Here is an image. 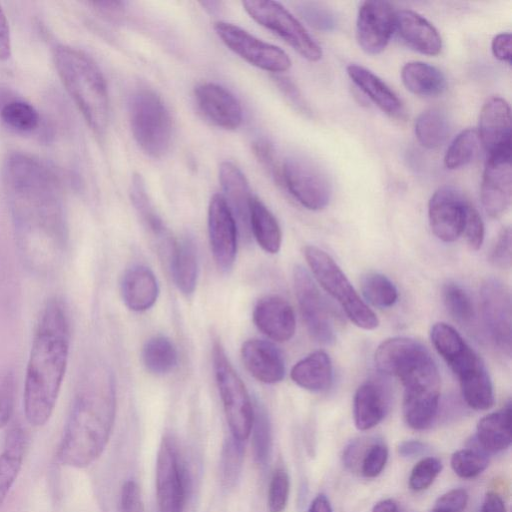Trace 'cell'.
<instances>
[{
	"label": "cell",
	"mask_w": 512,
	"mask_h": 512,
	"mask_svg": "<svg viewBox=\"0 0 512 512\" xmlns=\"http://www.w3.org/2000/svg\"><path fill=\"white\" fill-rule=\"evenodd\" d=\"M113 376L105 367L90 370L74 397L57 450V461L85 468L103 453L115 421Z\"/></svg>",
	"instance_id": "3957f363"
},
{
	"label": "cell",
	"mask_w": 512,
	"mask_h": 512,
	"mask_svg": "<svg viewBox=\"0 0 512 512\" xmlns=\"http://www.w3.org/2000/svg\"><path fill=\"white\" fill-rule=\"evenodd\" d=\"M442 296L450 315L462 324H469L474 318V307L468 293L457 283L448 282L443 286Z\"/></svg>",
	"instance_id": "ee69618b"
},
{
	"label": "cell",
	"mask_w": 512,
	"mask_h": 512,
	"mask_svg": "<svg viewBox=\"0 0 512 512\" xmlns=\"http://www.w3.org/2000/svg\"><path fill=\"white\" fill-rule=\"evenodd\" d=\"M290 376L294 383L306 390L325 391L333 379L331 359L326 352L315 351L298 361L293 366Z\"/></svg>",
	"instance_id": "d6a6232c"
},
{
	"label": "cell",
	"mask_w": 512,
	"mask_h": 512,
	"mask_svg": "<svg viewBox=\"0 0 512 512\" xmlns=\"http://www.w3.org/2000/svg\"><path fill=\"white\" fill-rule=\"evenodd\" d=\"M488 463V454L478 445L454 452L450 460L451 468L454 473L464 479H471L478 476L487 468Z\"/></svg>",
	"instance_id": "b9f144b4"
},
{
	"label": "cell",
	"mask_w": 512,
	"mask_h": 512,
	"mask_svg": "<svg viewBox=\"0 0 512 512\" xmlns=\"http://www.w3.org/2000/svg\"><path fill=\"white\" fill-rule=\"evenodd\" d=\"M219 181L225 193L224 199L246 228H249V204L252 199L245 175L232 162L224 161L219 166Z\"/></svg>",
	"instance_id": "f546056e"
},
{
	"label": "cell",
	"mask_w": 512,
	"mask_h": 512,
	"mask_svg": "<svg viewBox=\"0 0 512 512\" xmlns=\"http://www.w3.org/2000/svg\"><path fill=\"white\" fill-rule=\"evenodd\" d=\"M11 56V37L8 20L0 6V60H7Z\"/></svg>",
	"instance_id": "680465c9"
},
{
	"label": "cell",
	"mask_w": 512,
	"mask_h": 512,
	"mask_svg": "<svg viewBox=\"0 0 512 512\" xmlns=\"http://www.w3.org/2000/svg\"><path fill=\"white\" fill-rule=\"evenodd\" d=\"M302 17L316 29L329 31L335 25L332 13L315 3H302L300 6Z\"/></svg>",
	"instance_id": "816d5d0a"
},
{
	"label": "cell",
	"mask_w": 512,
	"mask_h": 512,
	"mask_svg": "<svg viewBox=\"0 0 512 512\" xmlns=\"http://www.w3.org/2000/svg\"><path fill=\"white\" fill-rule=\"evenodd\" d=\"M442 470V463L436 457H425L418 461L411 470L409 486L414 491L427 489Z\"/></svg>",
	"instance_id": "bcb514c9"
},
{
	"label": "cell",
	"mask_w": 512,
	"mask_h": 512,
	"mask_svg": "<svg viewBox=\"0 0 512 512\" xmlns=\"http://www.w3.org/2000/svg\"><path fill=\"white\" fill-rule=\"evenodd\" d=\"M2 122L19 132H31L39 126L40 115L35 107L22 100L10 99L0 107Z\"/></svg>",
	"instance_id": "f35d334b"
},
{
	"label": "cell",
	"mask_w": 512,
	"mask_h": 512,
	"mask_svg": "<svg viewBox=\"0 0 512 512\" xmlns=\"http://www.w3.org/2000/svg\"><path fill=\"white\" fill-rule=\"evenodd\" d=\"M275 80L280 90H282L290 102H292L300 111L307 112V106L296 85L287 77H277Z\"/></svg>",
	"instance_id": "6f0895ef"
},
{
	"label": "cell",
	"mask_w": 512,
	"mask_h": 512,
	"mask_svg": "<svg viewBox=\"0 0 512 512\" xmlns=\"http://www.w3.org/2000/svg\"><path fill=\"white\" fill-rule=\"evenodd\" d=\"M479 512H506L505 504L499 494L487 492Z\"/></svg>",
	"instance_id": "94428289"
},
{
	"label": "cell",
	"mask_w": 512,
	"mask_h": 512,
	"mask_svg": "<svg viewBox=\"0 0 512 512\" xmlns=\"http://www.w3.org/2000/svg\"><path fill=\"white\" fill-rule=\"evenodd\" d=\"M91 4L97 9L101 14L108 16L110 18H117L123 12L124 4L119 1H96L91 2Z\"/></svg>",
	"instance_id": "6125c7cd"
},
{
	"label": "cell",
	"mask_w": 512,
	"mask_h": 512,
	"mask_svg": "<svg viewBox=\"0 0 512 512\" xmlns=\"http://www.w3.org/2000/svg\"><path fill=\"white\" fill-rule=\"evenodd\" d=\"M26 444V434L21 427L8 431L0 454V509L21 470Z\"/></svg>",
	"instance_id": "4dcf8cb0"
},
{
	"label": "cell",
	"mask_w": 512,
	"mask_h": 512,
	"mask_svg": "<svg viewBox=\"0 0 512 512\" xmlns=\"http://www.w3.org/2000/svg\"><path fill=\"white\" fill-rule=\"evenodd\" d=\"M404 86L413 94L423 97H435L443 93L446 79L443 73L433 65L422 61H411L401 69Z\"/></svg>",
	"instance_id": "836d02e7"
},
{
	"label": "cell",
	"mask_w": 512,
	"mask_h": 512,
	"mask_svg": "<svg viewBox=\"0 0 512 512\" xmlns=\"http://www.w3.org/2000/svg\"><path fill=\"white\" fill-rule=\"evenodd\" d=\"M142 361L150 373L164 375L171 372L177 365V350L167 337L154 336L148 339L143 346Z\"/></svg>",
	"instance_id": "8d00e7d4"
},
{
	"label": "cell",
	"mask_w": 512,
	"mask_h": 512,
	"mask_svg": "<svg viewBox=\"0 0 512 512\" xmlns=\"http://www.w3.org/2000/svg\"><path fill=\"white\" fill-rule=\"evenodd\" d=\"M279 179L305 208L317 211L329 204L331 182L325 171L313 161L300 156L288 157L280 168Z\"/></svg>",
	"instance_id": "8fae6325"
},
{
	"label": "cell",
	"mask_w": 512,
	"mask_h": 512,
	"mask_svg": "<svg viewBox=\"0 0 512 512\" xmlns=\"http://www.w3.org/2000/svg\"><path fill=\"white\" fill-rule=\"evenodd\" d=\"M394 29L409 47L421 54L436 56L441 52L439 32L432 23L414 11H397Z\"/></svg>",
	"instance_id": "cb8c5ba5"
},
{
	"label": "cell",
	"mask_w": 512,
	"mask_h": 512,
	"mask_svg": "<svg viewBox=\"0 0 512 512\" xmlns=\"http://www.w3.org/2000/svg\"><path fill=\"white\" fill-rule=\"evenodd\" d=\"M388 460V448L378 439L359 438L352 440L343 450V464L366 478L377 477Z\"/></svg>",
	"instance_id": "484cf974"
},
{
	"label": "cell",
	"mask_w": 512,
	"mask_h": 512,
	"mask_svg": "<svg viewBox=\"0 0 512 512\" xmlns=\"http://www.w3.org/2000/svg\"><path fill=\"white\" fill-rule=\"evenodd\" d=\"M57 73L86 122L98 135L107 127L109 99L104 76L83 51L59 45L53 52Z\"/></svg>",
	"instance_id": "5b68a950"
},
{
	"label": "cell",
	"mask_w": 512,
	"mask_h": 512,
	"mask_svg": "<svg viewBox=\"0 0 512 512\" xmlns=\"http://www.w3.org/2000/svg\"><path fill=\"white\" fill-rule=\"evenodd\" d=\"M208 234L211 252L222 271L232 268L237 253L236 219L223 195L215 194L208 206Z\"/></svg>",
	"instance_id": "2e32d148"
},
{
	"label": "cell",
	"mask_w": 512,
	"mask_h": 512,
	"mask_svg": "<svg viewBox=\"0 0 512 512\" xmlns=\"http://www.w3.org/2000/svg\"><path fill=\"white\" fill-rule=\"evenodd\" d=\"M468 502V493L462 488H455L441 495L434 508L443 512H462Z\"/></svg>",
	"instance_id": "f5cc1de1"
},
{
	"label": "cell",
	"mask_w": 512,
	"mask_h": 512,
	"mask_svg": "<svg viewBox=\"0 0 512 512\" xmlns=\"http://www.w3.org/2000/svg\"><path fill=\"white\" fill-rule=\"evenodd\" d=\"M244 448L242 441L231 436L226 440L221 454V479L226 487L233 486L239 478L243 463Z\"/></svg>",
	"instance_id": "f6af8a7d"
},
{
	"label": "cell",
	"mask_w": 512,
	"mask_h": 512,
	"mask_svg": "<svg viewBox=\"0 0 512 512\" xmlns=\"http://www.w3.org/2000/svg\"><path fill=\"white\" fill-rule=\"evenodd\" d=\"M4 182L24 258L38 271L52 269L65 245V227L54 175L38 159L13 153L5 161Z\"/></svg>",
	"instance_id": "6da1fadb"
},
{
	"label": "cell",
	"mask_w": 512,
	"mask_h": 512,
	"mask_svg": "<svg viewBox=\"0 0 512 512\" xmlns=\"http://www.w3.org/2000/svg\"><path fill=\"white\" fill-rule=\"evenodd\" d=\"M252 150L259 162L270 173L279 179L280 171L275 164L274 149L272 145L264 139H259L252 144Z\"/></svg>",
	"instance_id": "11a10c76"
},
{
	"label": "cell",
	"mask_w": 512,
	"mask_h": 512,
	"mask_svg": "<svg viewBox=\"0 0 512 512\" xmlns=\"http://www.w3.org/2000/svg\"><path fill=\"white\" fill-rule=\"evenodd\" d=\"M70 324L65 303L47 301L41 311L26 368L24 410L29 424L45 425L56 405L66 371Z\"/></svg>",
	"instance_id": "7a4b0ae2"
},
{
	"label": "cell",
	"mask_w": 512,
	"mask_h": 512,
	"mask_svg": "<svg viewBox=\"0 0 512 512\" xmlns=\"http://www.w3.org/2000/svg\"><path fill=\"white\" fill-rule=\"evenodd\" d=\"M372 512H401L397 503L392 499H384L377 502Z\"/></svg>",
	"instance_id": "e7e4bbea"
},
{
	"label": "cell",
	"mask_w": 512,
	"mask_h": 512,
	"mask_svg": "<svg viewBox=\"0 0 512 512\" xmlns=\"http://www.w3.org/2000/svg\"><path fill=\"white\" fill-rule=\"evenodd\" d=\"M477 133L488 156L511 154V110L505 99L494 96L484 103Z\"/></svg>",
	"instance_id": "ffe728a7"
},
{
	"label": "cell",
	"mask_w": 512,
	"mask_h": 512,
	"mask_svg": "<svg viewBox=\"0 0 512 512\" xmlns=\"http://www.w3.org/2000/svg\"><path fill=\"white\" fill-rule=\"evenodd\" d=\"M244 10L258 24L271 30L298 54L311 62L322 58V49L304 26L280 3L270 0H246Z\"/></svg>",
	"instance_id": "30bf717a"
},
{
	"label": "cell",
	"mask_w": 512,
	"mask_h": 512,
	"mask_svg": "<svg viewBox=\"0 0 512 512\" xmlns=\"http://www.w3.org/2000/svg\"><path fill=\"white\" fill-rule=\"evenodd\" d=\"M120 291L125 305L132 311L142 312L151 308L159 294L154 273L144 265H134L124 273Z\"/></svg>",
	"instance_id": "d4e9b609"
},
{
	"label": "cell",
	"mask_w": 512,
	"mask_h": 512,
	"mask_svg": "<svg viewBox=\"0 0 512 512\" xmlns=\"http://www.w3.org/2000/svg\"><path fill=\"white\" fill-rule=\"evenodd\" d=\"M388 410V397L383 387L365 382L358 387L353 400V417L357 429L369 430L378 425Z\"/></svg>",
	"instance_id": "83f0119b"
},
{
	"label": "cell",
	"mask_w": 512,
	"mask_h": 512,
	"mask_svg": "<svg viewBox=\"0 0 512 512\" xmlns=\"http://www.w3.org/2000/svg\"><path fill=\"white\" fill-rule=\"evenodd\" d=\"M15 399V380L12 372H7L0 383V429L10 421Z\"/></svg>",
	"instance_id": "f907efd6"
},
{
	"label": "cell",
	"mask_w": 512,
	"mask_h": 512,
	"mask_svg": "<svg viewBox=\"0 0 512 512\" xmlns=\"http://www.w3.org/2000/svg\"><path fill=\"white\" fill-rule=\"evenodd\" d=\"M511 194V154L488 156L480 188V198L485 212L491 218L500 217L510 205Z\"/></svg>",
	"instance_id": "d6986e66"
},
{
	"label": "cell",
	"mask_w": 512,
	"mask_h": 512,
	"mask_svg": "<svg viewBox=\"0 0 512 512\" xmlns=\"http://www.w3.org/2000/svg\"><path fill=\"white\" fill-rule=\"evenodd\" d=\"M194 98L201 114L213 125L234 130L243 119L240 102L226 88L215 83H202L195 87Z\"/></svg>",
	"instance_id": "44dd1931"
},
{
	"label": "cell",
	"mask_w": 512,
	"mask_h": 512,
	"mask_svg": "<svg viewBox=\"0 0 512 512\" xmlns=\"http://www.w3.org/2000/svg\"><path fill=\"white\" fill-rule=\"evenodd\" d=\"M307 512H333V509L326 495L318 494L312 500Z\"/></svg>",
	"instance_id": "be15d7a7"
},
{
	"label": "cell",
	"mask_w": 512,
	"mask_h": 512,
	"mask_svg": "<svg viewBox=\"0 0 512 512\" xmlns=\"http://www.w3.org/2000/svg\"><path fill=\"white\" fill-rule=\"evenodd\" d=\"M361 290L364 298L379 308L391 307L398 299L393 282L378 272H369L362 277Z\"/></svg>",
	"instance_id": "ab89813d"
},
{
	"label": "cell",
	"mask_w": 512,
	"mask_h": 512,
	"mask_svg": "<svg viewBox=\"0 0 512 512\" xmlns=\"http://www.w3.org/2000/svg\"><path fill=\"white\" fill-rule=\"evenodd\" d=\"M374 360L379 371L401 381L406 424L414 430L429 428L438 412L440 375L426 347L412 338L393 337L378 346Z\"/></svg>",
	"instance_id": "277c9868"
},
{
	"label": "cell",
	"mask_w": 512,
	"mask_h": 512,
	"mask_svg": "<svg viewBox=\"0 0 512 512\" xmlns=\"http://www.w3.org/2000/svg\"><path fill=\"white\" fill-rule=\"evenodd\" d=\"M449 121L443 111L431 108L416 119L414 131L419 143L428 149L440 147L449 135Z\"/></svg>",
	"instance_id": "74e56055"
},
{
	"label": "cell",
	"mask_w": 512,
	"mask_h": 512,
	"mask_svg": "<svg viewBox=\"0 0 512 512\" xmlns=\"http://www.w3.org/2000/svg\"><path fill=\"white\" fill-rule=\"evenodd\" d=\"M213 368L232 437L246 440L251 431L254 408L241 378L219 342L213 345Z\"/></svg>",
	"instance_id": "9c48e42d"
},
{
	"label": "cell",
	"mask_w": 512,
	"mask_h": 512,
	"mask_svg": "<svg viewBox=\"0 0 512 512\" xmlns=\"http://www.w3.org/2000/svg\"><path fill=\"white\" fill-rule=\"evenodd\" d=\"M290 480L284 468H277L271 477L268 489V509L270 512H283L288 501Z\"/></svg>",
	"instance_id": "7dc6e473"
},
{
	"label": "cell",
	"mask_w": 512,
	"mask_h": 512,
	"mask_svg": "<svg viewBox=\"0 0 512 512\" xmlns=\"http://www.w3.org/2000/svg\"><path fill=\"white\" fill-rule=\"evenodd\" d=\"M510 227H503L490 253L491 263L501 269H508L512 261V237Z\"/></svg>",
	"instance_id": "681fc988"
},
{
	"label": "cell",
	"mask_w": 512,
	"mask_h": 512,
	"mask_svg": "<svg viewBox=\"0 0 512 512\" xmlns=\"http://www.w3.org/2000/svg\"><path fill=\"white\" fill-rule=\"evenodd\" d=\"M187 474L173 437L164 436L156 461V498L159 512H183Z\"/></svg>",
	"instance_id": "7c38bea8"
},
{
	"label": "cell",
	"mask_w": 512,
	"mask_h": 512,
	"mask_svg": "<svg viewBox=\"0 0 512 512\" xmlns=\"http://www.w3.org/2000/svg\"><path fill=\"white\" fill-rule=\"evenodd\" d=\"M303 253L318 283L340 304L347 317L359 328L375 329L379 325L376 314L361 299L333 258L313 245L305 246Z\"/></svg>",
	"instance_id": "ba28073f"
},
{
	"label": "cell",
	"mask_w": 512,
	"mask_h": 512,
	"mask_svg": "<svg viewBox=\"0 0 512 512\" xmlns=\"http://www.w3.org/2000/svg\"><path fill=\"white\" fill-rule=\"evenodd\" d=\"M293 286L302 319L311 337L322 344L333 343L335 328L328 306L302 266H296L293 270Z\"/></svg>",
	"instance_id": "5bb4252c"
},
{
	"label": "cell",
	"mask_w": 512,
	"mask_h": 512,
	"mask_svg": "<svg viewBox=\"0 0 512 512\" xmlns=\"http://www.w3.org/2000/svg\"><path fill=\"white\" fill-rule=\"evenodd\" d=\"M248 222L259 246L268 253H277L282 241L280 226L272 212L256 197H252L249 204Z\"/></svg>",
	"instance_id": "e575fe53"
},
{
	"label": "cell",
	"mask_w": 512,
	"mask_h": 512,
	"mask_svg": "<svg viewBox=\"0 0 512 512\" xmlns=\"http://www.w3.org/2000/svg\"><path fill=\"white\" fill-rule=\"evenodd\" d=\"M242 361L258 381L275 384L285 376V362L277 347L262 339H249L241 347Z\"/></svg>",
	"instance_id": "603a6c76"
},
{
	"label": "cell",
	"mask_w": 512,
	"mask_h": 512,
	"mask_svg": "<svg viewBox=\"0 0 512 512\" xmlns=\"http://www.w3.org/2000/svg\"><path fill=\"white\" fill-rule=\"evenodd\" d=\"M511 423L512 410L507 403L479 420L474 441L487 454L502 452L511 445Z\"/></svg>",
	"instance_id": "f1b7e54d"
},
{
	"label": "cell",
	"mask_w": 512,
	"mask_h": 512,
	"mask_svg": "<svg viewBox=\"0 0 512 512\" xmlns=\"http://www.w3.org/2000/svg\"><path fill=\"white\" fill-rule=\"evenodd\" d=\"M397 450L402 457H416L426 451V444L419 440H406L398 445Z\"/></svg>",
	"instance_id": "91938a15"
},
{
	"label": "cell",
	"mask_w": 512,
	"mask_h": 512,
	"mask_svg": "<svg viewBox=\"0 0 512 512\" xmlns=\"http://www.w3.org/2000/svg\"><path fill=\"white\" fill-rule=\"evenodd\" d=\"M250 434L254 458L259 464H265L271 453L272 432L269 418L262 407L257 406L254 410Z\"/></svg>",
	"instance_id": "7bdbcfd3"
},
{
	"label": "cell",
	"mask_w": 512,
	"mask_h": 512,
	"mask_svg": "<svg viewBox=\"0 0 512 512\" xmlns=\"http://www.w3.org/2000/svg\"><path fill=\"white\" fill-rule=\"evenodd\" d=\"M120 498L122 512H145L139 487L134 481L124 483Z\"/></svg>",
	"instance_id": "db71d44e"
},
{
	"label": "cell",
	"mask_w": 512,
	"mask_h": 512,
	"mask_svg": "<svg viewBox=\"0 0 512 512\" xmlns=\"http://www.w3.org/2000/svg\"><path fill=\"white\" fill-rule=\"evenodd\" d=\"M213 28L231 51L253 66L273 73L285 72L291 67V59L285 51L256 38L239 26L217 21Z\"/></svg>",
	"instance_id": "4fadbf2b"
},
{
	"label": "cell",
	"mask_w": 512,
	"mask_h": 512,
	"mask_svg": "<svg viewBox=\"0 0 512 512\" xmlns=\"http://www.w3.org/2000/svg\"><path fill=\"white\" fill-rule=\"evenodd\" d=\"M480 139L477 130L469 128L461 131L448 147L444 164L450 170L459 169L470 163L476 156Z\"/></svg>",
	"instance_id": "60d3db41"
},
{
	"label": "cell",
	"mask_w": 512,
	"mask_h": 512,
	"mask_svg": "<svg viewBox=\"0 0 512 512\" xmlns=\"http://www.w3.org/2000/svg\"><path fill=\"white\" fill-rule=\"evenodd\" d=\"M349 78L362 90L385 114L392 118H401L403 104L396 93L377 75L367 68L350 64L346 68Z\"/></svg>",
	"instance_id": "4316f807"
},
{
	"label": "cell",
	"mask_w": 512,
	"mask_h": 512,
	"mask_svg": "<svg viewBox=\"0 0 512 512\" xmlns=\"http://www.w3.org/2000/svg\"><path fill=\"white\" fill-rule=\"evenodd\" d=\"M130 197L145 227L154 237L161 241V245L168 253L174 240L170 237L161 217L152 204L147 194L145 182L139 174H135L132 177Z\"/></svg>",
	"instance_id": "d590c367"
},
{
	"label": "cell",
	"mask_w": 512,
	"mask_h": 512,
	"mask_svg": "<svg viewBox=\"0 0 512 512\" xmlns=\"http://www.w3.org/2000/svg\"><path fill=\"white\" fill-rule=\"evenodd\" d=\"M430 338L437 352L457 376L467 405L475 410L489 409L494 403L493 386L481 358L447 323L434 324Z\"/></svg>",
	"instance_id": "8992f818"
},
{
	"label": "cell",
	"mask_w": 512,
	"mask_h": 512,
	"mask_svg": "<svg viewBox=\"0 0 512 512\" xmlns=\"http://www.w3.org/2000/svg\"><path fill=\"white\" fill-rule=\"evenodd\" d=\"M167 255L176 287L184 295L192 294L198 276V258L193 241L188 238L174 241Z\"/></svg>",
	"instance_id": "1f68e13d"
},
{
	"label": "cell",
	"mask_w": 512,
	"mask_h": 512,
	"mask_svg": "<svg viewBox=\"0 0 512 512\" xmlns=\"http://www.w3.org/2000/svg\"><path fill=\"white\" fill-rule=\"evenodd\" d=\"M484 322L495 345L511 354L512 313L509 288L501 280L487 278L480 290Z\"/></svg>",
	"instance_id": "9a60e30c"
},
{
	"label": "cell",
	"mask_w": 512,
	"mask_h": 512,
	"mask_svg": "<svg viewBox=\"0 0 512 512\" xmlns=\"http://www.w3.org/2000/svg\"><path fill=\"white\" fill-rule=\"evenodd\" d=\"M395 13L393 6L385 1H365L361 4L356 38L366 53L378 54L386 48L394 31Z\"/></svg>",
	"instance_id": "e0dca14e"
},
{
	"label": "cell",
	"mask_w": 512,
	"mask_h": 512,
	"mask_svg": "<svg viewBox=\"0 0 512 512\" xmlns=\"http://www.w3.org/2000/svg\"><path fill=\"white\" fill-rule=\"evenodd\" d=\"M431 512H443V511H441L439 509H436V508H433Z\"/></svg>",
	"instance_id": "03108f58"
},
{
	"label": "cell",
	"mask_w": 512,
	"mask_h": 512,
	"mask_svg": "<svg viewBox=\"0 0 512 512\" xmlns=\"http://www.w3.org/2000/svg\"><path fill=\"white\" fill-rule=\"evenodd\" d=\"M253 321L263 334L276 342L288 341L296 329L291 305L279 296L259 300L253 311Z\"/></svg>",
	"instance_id": "7402d4cb"
},
{
	"label": "cell",
	"mask_w": 512,
	"mask_h": 512,
	"mask_svg": "<svg viewBox=\"0 0 512 512\" xmlns=\"http://www.w3.org/2000/svg\"><path fill=\"white\" fill-rule=\"evenodd\" d=\"M484 223L477 209L469 202L466 206L462 234H464L469 247L478 250L484 241Z\"/></svg>",
	"instance_id": "c3c4849f"
},
{
	"label": "cell",
	"mask_w": 512,
	"mask_h": 512,
	"mask_svg": "<svg viewBox=\"0 0 512 512\" xmlns=\"http://www.w3.org/2000/svg\"><path fill=\"white\" fill-rule=\"evenodd\" d=\"M468 201L454 188L443 186L431 196L428 217L431 230L444 242L457 240L463 231Z\"/></svg>",
	"instance_id": "ac0fdd59"
},
{
	"label": "cell",
	"mask_w": 512,
	"mask_h": 512,
	"mask_svg": "<svg viewBox=\"0 0 512 512\" xmlns=\"http://www.w3.org/2000/svg\"><path fill=\"white\" fill-rule=\"evenodd\" d=\"M133 137L148 156H163L171 143L172 119L157 93L148 88L136 90L128 104Z\"/></svg>",
	"instance_id": "52a82bcc"
},
{
	"label": "cell",
	"mask_w": 512,
	"mask_h": 512,
	"mask_svg": "<svg viewBox=\"0 0 512 512\" xmlns=\"http://www.w3.org/2000/svg\"><path fill=\"white\" fill-rule=\"evenodd\" d=\"M491 50L495 58L511 64V34L500 33L496 35L492 40Z\"/></svg>",
	"instance_id": "9f6ffc18"
}]
</instances>
